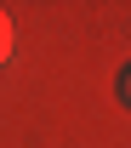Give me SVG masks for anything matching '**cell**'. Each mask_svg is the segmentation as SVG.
<instances>
[{"label": "cell", "mask_w": 131, "mask_h": 148, "mask_svg": "<svg viewBox=\"0 0 131 148\" xmlns=\"http://www.w3.org/2000/svg\"><path fill=\"white\" fill-rule=\"evenodd\" d=\"M6 57H12V17L0 12V63H6Z\"/></svg>", "instance_id": "1"}, {"label": "cell", "mask_w": 131, "mask_h": 148, "mask_svg": "<svg viewBox=\"0 0 131 148\" xmlns=\"http://www.w3.org/2000/svg\"><path fill=\"white\" fill-rule=\"evenodd\" d=\"M120 97L131 103V63H126V74H120Z\"/></svg>", "instance_id": "2"}]
</instances>
